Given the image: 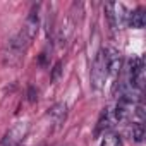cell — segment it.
<instances>
[{"label":"cell","instance_id":"cell-1","mask_svg":"<svg viewBox=\"0 0 146 146\" xmlns=\"http://www.w3.org/2000/svg\"><path fill=\"white\" fill-rule=\"evenodd\" d=\"M108 78V69H107V52L105 48L98 50V53L93 58L91 64V72H90V79H91V86L100 91L105 86V81Z\"/></svg>","mask_w":146,"mask_h":146},{"label":"cell","instance_id":"cell-2","mask_svg":"<svg viewBox=\"0 0 146 146\" xmlns=\"http://www.w3.org/2000/svg\"><path fill=\"white\" fill-rule=\"evenodd\" d=\"M38 29H40V16H38V11H31V12H29V16H28V17H26V21H24V24H23L21 31L16 35V38H17L23 45L29 46V45H31V41L36 38Z\"/></svg>","mask_w":146,"mask_h":146},{"label":"cell","instance_id":"cell-3","mask_svg":"<svg viewBox=\"0 0 146 146\" xmlns=\"http://www.w3.org/2000/svg\"><path fill=\"white\" fill-rule=\"evenodd\" d=\"M107 19L112 29H120L122 26H127V11L122 4H107L105 5Z\"/></svg>","mask_w":146,"mask_h":146},{"label":"cell","instance_id":"cell-4","mask_svg":"<svg viewBox=\"0 0 146 146\" xmlns=\"http://www.w3.org/2000/svg\"><path fill=\"white\" fill-rule=\"evenodd\" d=\"M28 131H29V122H26V120H21V122H16L7 132H5V139L7 141H11L14 146H19L23 141H24V137L28 136Z\"/></svg>","mask_w":146,"mask_h":146},{"label":"cell","instance_id":"cell-5","mask_svg":"<svg viewBox=\"0 0 146 146\" xmlns=\"http://www.w3.org/2000/svg\"><path fill=\"white\" fill-rule=\"evenodd\" d=\"M74 28H76V19H74V16H72V12H69V16L62 21V24L58 28V33H57V41H58L60 46L67 45L70 36L74 35Z\"/></svg>","mask_w":146,"mask_h":146},{"label":"cell","instance_id":"cell-6","mask_svg":"<svg viewBox=\"0 0 146 146\" xmlns=\"http://www.w3.org/2000/svg\"><path fill=\"white\" fill-rule=\"evenodd\" d=\"M107 52V69H108V76H117L120 69H122V55L115 48H108Z\"/></svg>","mask_w":146,"mask_h":146},{"label":"cell","instance_id":"cell-7","mask_svg":"<svg viewBox=\"0 0 146 146\" xmlns=\"http://www.w3.org/2000/svg\"><path fill=\"white\" fill-rule=\"evenodd\" d=\"M48 119L55 124V125H62L67 119V105L65 103H55L53 107L48 108Z\"/></svg>","mask_w":146,"mask_h":146},{"label":"cell","instance_id":"cell-8","mask_svg":"<svg viewBox=\"0 0 146 146\" xmlns=\"http://www.w3.org/2000/svg\"><path fill=\"white\" fill-rule=\"evenodd\" d=\"M144 24H146V12L143 7H137L127 14V26H131L134 29H141V28H144Z\"/></svg>","mask_w":146,"mask_h":146},{"label":"cell","instance_id":"cell-9","mask_svg":"<svg viewBox=\"0 0 146 146\" xmlns=\"http://www.w3.org/2000/svg\"><path fill=\"white\" fill-rule=\"evenodd\" d=\"M113 120H115V117H113V110H110V108H103V112H102V115H100V119H98L96 134L105 132L107 129H110V125H112Z\"/></svg>","mask_w":146,"mask_h":146},{"label":"cell","instance_id":"cell-10","mask_svg":"<svg viewBox=\"0 0 146 146\" xmlns=\"http://www.w3.org/2000/svg\"><path fill=\"white\" fill-rule=\"evenodd\" d=\"M131 134H132V139H134L136 143H141L143 137H144V125H143V122H134Z\"/></svg>","mask_w":146,"mask_h":146},{"label":"cell","instance_id":"cell-11","mask_svg":"<svg viewBox=\"0 0 146 146\" xmlns=\"http://www.w3.org/2000/svg\"><path fill=\"white\" fill-rule=\"evenodd\" d=\"M103 146H122V139H120L119 134H115V132H108V134H105Z\"/></svg>","mask_w":146,"mask_h":146},{"label":"cell","instance_id":"cell-12","mask_svg":"<svg viewBox=\"0 0 146 146\" xmlns=\"http://www.w3.org/2000/svg\"><path fill=\"white\" fill-rule=\"evenodd\" d=\"M0 146H14L11 141H7L5 137H2V139H0Z\"/></svg>","mask_w":146,"mask_h":146},{"label":"cell","instance_id":"cell-13","mask_svg":"<svg viewBox=\"0 0 146 146\" xmlns=\"http://www.w3.org/2000/svg\"><path fill=\"white\" fill-rule=\"evenodd\" d=\"M60 74V64L55 65V70H53V79H57V76Z\"/></svg>","mask_w":146,"mask_h":146}]
</instances>
